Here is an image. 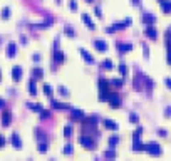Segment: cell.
<instances>
[{"instance_id": "6da1fadb", "label": "cell", "mask_w": 171, "mask_h": 161, "mask_svg": "<svg viewBox=\"0 0 171 161\" xmlns=\"http://www.w3.org/2000/svg\"><path fill=\"white\" fill-rule=\"evenodd\" d=\"M131 24H133V19H124V20H121V22H114V24H111L108 29H106V32L108 34H114V32H117V30H124L126 27H129Z\"/></svg>"}, {"instance_id": "7a4b0ae2", "label": "cell", "mask_w": 171, "mask_h": 161, "mask_svg": "<svg viewBox=\"0 0 171 161\" xmlns=\"http://www.w3.org/2000/svg\"><path fill=\"white\" fill-rule=\"evenodd\" d=\"M52 59H54V64H64L66 62V54H64L62 51H59V39H55V42H54Z\"/></svg>"}, {"instance_id": "3957f363", "label": "cell", "mask_w": 171, "mask_h": 161, "mask_svg": "<svg viewBox=\"0 0 171 161\" xmlns=\"http://www.w3.org/2000/svg\"><path fill=\"white\" fill-rule=\"evenodd\" d=\"M79 143H81V146H82V148H86V149H96V141L94 139L91 138V134H81L79 136Z\"/></svg>"}, {"instance_id": "277c9868", "label": "cell", "mask_w": 171, "mask_h": 161, "mask_svg": "<svg viewBox=\"0 0 171 161\" xmlns=\"http://www.w3.org/2000/svg\"><path fill=\"white\" fill-rule=\"evenodd\" d=\"M144 151L148 153V155H151V156H159V155H161V146H159L158 143L151 141V143H148V144H146Z\"/></svg>"}, {"instance_id": "5b68a950", "label": "cell", "mask_w": 171, "mask_h": 161, "mask_svg": "<svg viewBox=\"0 0 171 161\" xmlns=\"http://www.w3.org/2000/svg\"><path fill=\"white\" fill-rule=\"evenodd\" d=\"M81 123H82V126H84V129H86V131H87V129H94L96 124H97V117H96V116L84 117V119L81 121Z\"/></svg>"}, {"instance_id": "8992f818", "label": "cell", "mask_w": 171, "mask_h": 161, "mask_svg": "<svg viewBox=\"0 0 171 161\" xmlns=\"http://www.w3.org/2000/svg\"><path fill=\"white\" fill-rule=\"evenodd\" d=\"M108 102H109V106H111V109H117V107L121 106V98H119V94H117V92H111V94H109Z\"/></svg>"}, {"instance_id": "52a82bcc", "label": "cell", "mask_w": 171, "mask_h": 161, "mask_svg": "<svg viewBox=\"0 0 171 161\" xmlns=\"http://www.w3.org/2000/svg\"><path fill=\"white\" fill-rule=\"evenodd\" d=\"M144 35L151 40H158V29L153 25H146L144 27Z\"/></svg>"}, {"instance_id": "ba28073f", "label": "cell", "mask_w": 171, "mask_h": 161, "mask_svg": "<svg viewBox=\"0 0 171 161\" xmlns=\"http://www.w3.org/2000/svg\"><path fill=\"white\" fill-rule=\"evenodd\" d=\"M141 20H142V24H144V25H154L158 19H156V15H153V13L144 12V13H142V17H141Z\"/></svg>"}, {"instance_id": "9c48e42d", "label": "cell", "mask_w": 171, "mask_h": 161, "mask_svg": "<svg viewBox=\"0 0 171 161\" xmlns=\"http://www.w3.org/2000/svg\"><path fill=\"white\" fill-rule=\"evenodd\" d=\"M52 24H54V19L52 17H47V19L44 20V22H40V24H32V29H39V30H42V29H47V27H51Z\"/></svg>"}, {"instance_id": "30bf717a", "label": "cell", "mask_w": 171, "mask_h": 161, "mask_svg": "<svg viewBox=\"0 0 171 161\" xmlns=\"http://www.w3.org/2000/svg\"><path fill=\"white\" fill-rule=\"evenodd\" d=\"M84 117H86V116H84V113H82L81 109H77V107L70 109V119H72V121H79V123H81Z\"/></svg>"}, {"instance_id": "8fae6325", "label": "cell", "mask_w": 171, "mask_h": 161, "mask_svg": "<svg viewBox=\"0 0 171 161\" xmlns=\"http://www.w3.org/2000/svg\"><path fill=\"white\" fill-rule=\"evenodd\" d=\"M141 79H142V87L146 86V91L151 92V89L154 87V82H153V79H151V77H148L146 74H141Z\"/></svg>"}, {"instance_id": "7c38bea8", "label": "cell", "mask_w": 171, "mask_h": 161, "mask_svg": "<svg viewBox=\"0 0 171 161\" xmlns=\"http://www.w3.org/2000/svg\"><path fill=\"white\" fill-rule=\"evenodd\" d=\"M10 123H12V113H10L9 109H5V111H3V114H2V126L9 128Z\"/></svg>"}, {"instance_id": "4fadbf2b", "label": "cell", "mask_w": 171, "mask_h": 161, "mask_svg": "<svg viewBox=\"0 0 171 161\" xmlns=\"http://www.w3.org/2000/svg\"><path fill=\"white\" fill-rule=\"evenodd\" d=\"M94 49L97 52H106V51H108V42L101 40V39H96V40H94Z\"/></svg>"}, {"instance_id": "5bb4252c", "label": "cell", "mask_w": 171, "mask_h": 161, "mask_svg": "<svg viewBox=\"0 0 171 161\" xmlns=\"http://www.w3.org/2000/svg\"><path fill=\"white\" fill-rule=\"evenodd\" d=\"M79 52H81V57H82V59H84V62H86V64H89V66H92V64L96 62V60H94V57H92L91 54H89L87 51H86V49H79Z\"/></svg>"}, {"instance_id": "9a60e30c", "label": "cell", "mask_w": 171, "mask_h": 161, "mask_svg": "<svg viewBox=\"0 0 171 161\" xmlns=\"http://www.w3.org/2000/svg\"><path fill=\"white\" fill-rule=\"evenodd\" d=\"M81 19H82V22L87 25L89 30H94V29H96V24H94V20L89 17V13H82V15H81Z\"/></svg>"}, {"instance_id": "2e32d148", "label": "cell", "mask_w": 171, "mask_h": 161, "mask_svg": "<svg viewBox=\"0 0 171 161\" xmlns=\"http://www.w3.org/2000/svg\"><path fill=\"white\" fill-rule=\"evenodd\" d=\"M102 126H104V129H109V131H117L119 129L117 123H114L112 119H104L102 121Z\"/></svg>"}, {"instance_id": "e0dca14e", "label": "cell", "mask_w": 171, "mask_h": 161, "mask_svg": "<svg viewBox=\"0 0 171 161\" xmlns=\"http://www.w3.org/2000/svg\"><path fill=\"white\" fill-rule=\"evenodd\" d=\"M22 76H24L22 67H20V66L12 67V79H13V81H20V79H22Z\"/></svg>"}, {"instance_id": "ac0fdd59", "label": "cell", "mask_w": 171, "mask_h": 161, "mask_svg": "<svg viewBox=\"0 0 171 161\" xmlns=\"http://www.w3.org/2000/svg\"><path fill=\"white\" fill-rule=\"evenodd\" d=\"M116 49L121 54H126V52L133 51V44H121V42H116Z\"/></svg>"}, {"instance_id": "d6986e66", "label": "cell", "mask_w": 171, "mask_h": 161, "mask_svg": "<svg viewBox=\"0 0 171 161\" xmlns=\"http://www.w3.org/2000/svg\"><path fill=\"white\" fill-rule=\"evenodd\" d=\"M163 13H171V0H158Z\"/></svg>"}, {"instance_id": "ffe728a7", "label": "cell", "mask_w": 171, "mask_h": 161, "mask_svg": "<svg viewBox=\"0 0 171 161\" xmlns=\"http://www.w3.org/2000/svg\"><path fill=\"white\" fill-rule=\"evenodd\" d=\"M51 106L54 107V109L57 111H66V109H69V104H64V102H59V101H54V99H51Z\"/></svg>"}, {"instance_id": "44dd1931", "label": "cell", "mask_w": 171, "mask_h": 161, "mask_svg": "<svg viewBox=\"0 0 171 161\" xmlns=\"http://www.w3.org/2000/svg\"><path fill=\"white\" fill-rule=\"evenodd\" d=\"M27 89H28V94H30V96H37V84H35V79H34V77L28 81Z\"/></svg>"}, {"instance_id": "7402d4cb", "label": "cell", "mask_w": 171, "mask_h": 161, "mask_svg": "<svg viewBox=\"0 0 171 161\" xmlns=\"http://www.w3.org/2000/svg\"><path fill=\"white\" fill-rule=\"evenodd\" d=\"M10 143H12V146L15 149H22V141H20V138H19V134H12V138H10Z\"/></svg>"}, {"instance_id": "603a6c76", "label": "cell", "mask_w": 171, "mask_h": 161, "mask_svg": "<svg viewBox=\"0 0 171 161\" xmlns=\"http://www.w3.org/2000/svg\"><path fill=\"white\" fill-rule=\"evenodd\" d=\"M144 148H146V144H144V143H141L139 139H134V141H133V151L141 153V151H144Z\"/></svg>"}, {"instance_id": "cb8c5ba5", "label": "cell", "mask_w": 171, "mask_h": 161, "mask_svg": "<svg viewBox=\"0 0 171 161\" xmlns=\"http://www.w3.org/2000/svg\"><path fill=\"white\" fill-rule=\"evenodd\" d=\"M15 54H17V45L12 42V44L7 45V57H10V59H12V57H15Z\"/></svg>"}, {"instance_id": "d4e9b609", "label": "cell", "mask_w": 171, "mask_h": 161, "mask_svg": "<svg viewBox=\"0 0 171 161\" xmlns=\"http://www.w3.org/2000/svg\"><path fill=\"white\" fill-rule=\"evenodd\" d=\"M101 67H102L104 71H112V69H114V64H112L111 59H104V60L101 62Z\"/></svg>"}, {"instance_id": "484cf974", "label": "cell", "mask_w": 171, "mask_h": 161, "mask_svg": "<svg viewBox=\"0 0 171 161\" xmlns=\"http://www.w3.org/2000/svg\"><path fill=\"white\" fill-rule=\"evenodd\" d=\"M32 77H34L35 81H37V79H42V77H44V71H42L40 67H35V69H32Z\"/></svg>"}, {"instance_id": "4316f807", "label": "cell", "mask_w": 171, "mask_h": 161, "mask_svg": "<svg viewBox=\"0 0 171 161\" xmlns=\"http://www.w3.org/2000/svg\"><path fill=\"white\" fill-rule=\"evenodd\" d=\"M109 82H111L112 87H117V89H121V87H123V84H124L123 77H114V79H111Z\"/></svg>"}, {"instance_id": "83f0119b", "label": "cell", "mask_w": 171, "mask_h": 161, "mask_svg": "<svg viewBox=\"0 0 171 161\" xmlns=\"http://www.w3.org/2000/svg\"><path fill=\"white\" fill-rule=\"evenodd\" d=\"M42 91H44V94L47 96L49 99H52V96H54V89H52V86H49V84H44V87H42Z\"/></svg>"}, {"instance_id": "f1b7e54d", "label": "cell", "mask_w": 171, "mask_h": 161, "mask_svg": "<svg viewBox=\"0 0 171 161\" xmlns=\"http://www.w3.org/2000/svg\"><path fill=\"white\" fill-rule=\"evenodd\" d=\"M57 92H59V96H62V98H69V89L67 87H64V86H59L57 87Z\"/></svg>"}, {"instance_id": "f546056e", "label": "cell", "mask_w": 171, "mask_h": 161, "mask_svg": "<svg viewBox=\"0 0 171 161\" xmlns=\"http://www.w3.org/2000/svg\"><path fill=\"white\" fill-rule=\"evenodd\" d=\"M108 144H109V148H116V146L119 144V138H117V136H111V138L108 139Z\"/></svg>"}, {"instance_id": "4dcf8cb0", "label": "cell", "mask_w": 171, "mask_h": 161, "mask_svg": "<svg viewBox=\"0 0 171 161\" xmlns=\"http://www.w3.org/2000/svg\"><path fill=\"white\" fill-rule=\"evenodd\" d=\"M62 134H64V138H70V136H72V126H70V124H67V126H64V129H62Z\"/></svg>"}, {"instance_id": "1f68e13d", "label": "cell", "mask_w": 171, "mask_h": 161, "mask_svg": "<svg viewBox=\"0 0 171 161\" xmlns=\"http://www.w3.org/2000/svg\"><path fill=\"white\" fill-rule=\"evenodd\" d=\"M117 71H119V74H121V77H123V79L127 76V67H126V64H119Z\"/></svg>"}, {"instance_id": "d6a6232c", "label": "cell", "mask_w": 171, "mask_h": 161, "mask_svg": "<svg viewBox=\"0 0 171 161\" xmlns=\"http://www.w3.org/2000/svg\"><path fill=\"white\" fill-rule=\"evenodd\" d=\"M35 139H37L39 143H40V141H45V134H44V131H42V129H35Z\"/></svg>"}, {"instance_id": "836d02e7", "label": "cell", "mask_w": 171, "mask_h": 161, "mask_svg": "<svg viewBox=\"0 0 171 161\" xmlns=\"http://www.w3.org/2000/svg\"><path fill=\"white\" fill-rule=\"evenodd\" d=\"M39 114H40V119H42V121L49 119V117L52 116V113H51V111H47V109H42V111H40V113H39Z\"/></svg>"}, {"instance_id": "e575fe53", "label": "cell", "mask_w": 171, "mask_h": 161, "mask_svg": "<svg viewBox=\"0 0 171 161\" xmlns=\"http://www.w3.org/2000/svg\"><path fill=\"white\" fill-rule=\"evenodd\" d=\"M28 107H30V111H34V113H40L42 109H44V106L42 104H27Z\"/></svg>"}, {"instance_id": "d590c367", "label": "cell", "mask_w": 171, "mask_h": 161, "mask_svg": "<svg viewBox=\"0 0 171 161\" xmlns=\"http://www.w3.org/2000/svg\"><path fill=\"white\" fill-rule=\"evenodd\" d=\"M129 123H133V124H138V123H139V117H138L136 113H129Z\"/></svg>"}, {"instance_id": "8d00e7d4", "label": "cell", "mask_w": 171, "mask_h": 161, "mask_svg": "<svg viewBox=\"0 0 171 161\" xmlns=\"http://www.w3.org/2000/svg\"><path fill=\"white\" fill-rule=\"evenodd\" d=\"M64 34H66L67 37H76V32H74L72 27H66L64 29Z\"/></svg>"}, {"instance_id": "74e56055", "label": "cell", "mask_w": 171, "mask_h": 161, "mask_svg": "<svg viewBox=\"0 0 171 161\" xmlns=\"http://www.w3.org/2000/svg\"><path fill=\"white\" fill-rule=\"evenodd\" d=\"M62 153H64V155H72V153H74V149H72V146H70V144H66V146H64V148H62Z\"/></svg>"}, {"instance_id": "f35d334b", "label": "cell", "mask_w": 171, "mask_h": 161, "mask_svg": "<svg viewBox=\"0 0 171 161\" xmlns=\"http://www.w3.org/2000/svg\"><path fill=\"white\" fill-rule=\"evenodd\" d=\"M141 134H142V128L139 126V128H138V129L133 133V141H134V139H139V138H141Z\"/></svg>"}, {"instance_id": "ab89813d", "label": "cell", "mask_w": 171, "mask_h": 161, "mask_svg": "<svg viewBox=\"0 0 171 161\" xmlns=\"http://www.w3.org/2000/svg\"><path fill=\"white\" fill-rule=\"evenodd\" d=\"M116 151H114V148H111V149H109V151H106L104 153V158H116Z\"/></svg>"}, {"instance_id": "60d3db41", "label": "cell", "mask_w": 171, "mask_h": 161, "mask_svg": "<svg viewBox=\"0 0 171 161\" xmlns=\"http://www.w3.org/2000/svg\"><path fill=\"white\" fill-rule=\"evenodd\" d=\"M39 151H40V153H45V151H47V143H45V141H40V143H39Z\"/></svg>"}, {"instance_id": "b9f144b4", "label": "cell", "mask_w": 171, "mask_h": 161, "mask_svg": "<svg viewBox=\"0 0 171 161\" xmlns=\"http://www.w3.org/2000/svg\"><path fill=\"white\" fill-rule=\"evenodd\" d=\"M9 17H10V9H9V7H5V9H3L2 10V19H9Z\"/></svg>"}, {"instance_id": "7bdbcfd3", "label": "cell", "mask_w": 171, "mask_h": 161, "mask_svg": "<svg viewBox=\"0 0 171 161\" xmlns=\"http://www.w3.org/2000/svg\"><path fill=\"white\" fill-rule=\"evenodd\" d=\"M142 54H144V59H149V47L146 44H142Z\"/></svg>"}, {"instance_id": "ee69618b", "label": "cell", "mask_w": 171, "mask_h": 161, "mask_svg": "<svg viewBox=\"0 0 171 161\" xmlns=\"http://www.w3.org/2000/svg\"><path fill=\"white\" fill-rule=\"evenodd\" d=\"M69 9L70 10H77V9H79V5H77L76 0H70V2H69Z\"/></svg>"}, {"instance_id": "f6af8a7d", "label": "cell", "mask_w": 171, "mask_h": 161, "mask_svg": "<svg viewBox=\"0 0 171 161\" xmlns=\"http://www.w3.org/2000/svg\"><path fill=\"white\" fill-rule=\"evenodd\" d=\"M168 45V52H166V60H168V64L171 66V44H166Z\"/></svg>"}, {"instance_id": "bcb514c9", "label": "cell", "mask_w": 171, "mask_h": 161, "mask_svg": "<svg viewBox=\"0 0 171 161\" xmlns=\"http://www.w3.org/2000/svg\"><path fill=\"white\" fill-rule=\"evenodd\" d=\"M165 117H171V106H168V107H165Z\"/></svg>"}, {"instance_id": "7dc6e473", "label": "cell", "mask_w": 171, "mask_h": 161, "mask_svg": "<svg viewBox=\"0 0 171 161\" xmlns=\"http://www.w3.org/2000/svg\"><path fill=\"white\" fill-rule=\"evenodd\" d=\"M94 13H96V17H99V19L102 17V12H101V9H99V7H96V9H94Z\"/></svg>"}, {"instance_id": "c3c4849f", "label": "cell", "mask_w": 171, "mask_h": 161, "mask_svg": "<svg viewBox=\"0 0 171 161\" xmlns=\"http://www.w3.org/2000/svg\"><path fill=\"white\" fill-rule=\"evenodd\" d=\"M166 44H171V30L168 29V32H166Z\"/></svg>"}, {"instance_id": "681fc988", "label": "cell", "mask_w": 171, "mask_h": 161, "mask_svg": "<svg viewBox=\"0 0 171 161\" xmlns=\"http://www.w3.org/2000/svg\"><path fill=\"white\" fill-rule=\"evenodd\" d=\"M165 84H166V87H168V89H171V79H169V77H166V79H165Z\"/></svg>"}, {"instance_id": "f907efd6", "label": "cell", "mask_w": 171, "mask_h": 161, "mask_svg": "<svg viewBox=\"0 0 171 161\" xmlns=\"http://www.w3.org/2000/svg\"><path fill=\"white\" fill-rule=\"evenodd\" d=\"M3 146H5V138L0 134V148H3Z\"/></svg>"}, {"instance_id": "816d5d0a", "label": "cell", "mask_w": 171, "mask_h": 161, "mask_svg": "<svg viewBox=\"0 0 171 161\" xmlns=\"http://www.w3.org/2000/svg\"><path fill=\"white\" fill-rule=\"evenodd\" d=\"M158 133H159V136H161V138H166V136H168L165 129H158Z\"/></svg>"}, {"instance_id": "f5cc1de1", "label": "cell", "mask_w": 171, "mask_h": 161, "mask_svg": "<svg viewBox=\"0 0 171 161\" xmlns=\"http://www.w3.org/2000/svg\"><path fill=\"white\" fill-rule=\"evenodd\" d=\"M32 59H34L35 62H39V60H40V56H39V54H34V57H32Z\"/></svg>"}, {"instance_id": "db71d44e", "label": "cell", "mask_w": 171, "mask_h": 161, "mask_svg": "<svg viewBox=\"0 0 171 161\" xmlns=\"http://www.w3.org/2000/svg\"><path fill=\"white\" fill-rule=\"evenodd\" d=\"M2 107H5V101H3V99H0V109H2Z\"/></svg>"}, {"instance_id": "11a10c76", "label": "cell", "mask_w": 171, "mask_h": 161, "mask_svg": "<svg viewBox=\"0 0 171 161\" xmlns=\"http://www.w3.org/2000/svg\"><path fill=\"white\" fill-rule=\"evenodd\" d=\"M86 2H87V3H91V2H94V0H86Z\"/></svg>"}, {"instance_id": "9f6ffc18", "label": "cell", "mask_w": 171, "mask_h": 161, "mask_svg": "<svg viewBox=\"0 0 171 161\" xmlns=\"http://www.w3.org/2000/svg\"><path fill=\"white\" fill-rule=\"evenodd\" d=\"M0 81H2V72H0Z\"/></svg>"}, {"instance_id": "6f0895ef", "label": "cell", "mask_w": 171, "mask_h": 161, "mask_svg": "<svg viewBox=\"0 0 171 161\" xmlns=\"http://www.w3.org/2000/svg\"><path fill=\"white\" fill-rule=\"evenodd\" d=\"M169 30H171V25H169Z\"/></svg>"}]
</instances>
